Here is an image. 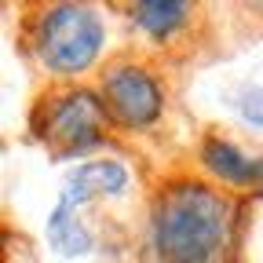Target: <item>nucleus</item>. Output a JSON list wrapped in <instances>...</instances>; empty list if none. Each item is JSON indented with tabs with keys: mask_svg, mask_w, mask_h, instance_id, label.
<instances>
[{
	"mask_svg": "<svg viewBox=\"0 0 263 263\" xmlns=\"http://www.w3.org/2000/svg\"><path fill=\"white\" fill-rule=\"evenodd\" d=\"M238 201L201 179L164 183L150 205L154 263H227Z\"/></svg>",
	"mask_w": 263,
	"mask_h": 263,
	"instance_id": "1",
	"label": "nucleus"
},
{
	"mask_svg": "<svg viewBox=\"0 0 263 263\" xmlns=\"http://www.w3.org/2000/svg\"><path fill=\"white\" fill-rule=\"evenodd\" d=\"M29 48L51 77H81L106 48V22L95 4H48L29 29Z\"/></svg>",
	"mask_w": 263,
	"mask_h": 263,
	"instance_id": "2",
	"label": "nucleus"
},
{
	"mask_svg": "<svg viewBox=\"0 0 263 263\" xmlns=\"http://www.w3.org/2000/svg\"><path fill=\"white\" fill-rule=\"evenodd\" d=\"M110 114L99 88H66L37 106L33 132L48 143L55 157H84L106 143Z\"/></svg>",
	"mask_w": 263,
	"mask_h": 263,
	"instance_id": "3",
	"label": "nucleus"
},
{
	"mask_svg": "<svg viewBox=\"0 0 263 263\" xmlns=\"http://www.w3.org/2000/svg\"><path fill=\"white\" fill-rule=\"evenodd\" d=\"M99 95L106 103V114L124 132H146L164 117V88L143 62H110L99 77Z\"/></svg>",
	"mask_w": 263,
	"mask_h": 263,
	"instance_id": "4",
	"label": "nucleus"
},
{
	"mask_svg": "<svg viewBox=\"0 0 263 263\" xmlns=\"http://www.w3.org/2000/svg\"><path fill=\"white\" fill-rule=\"evenodd\" d=\"M197 161L227 190H263V154H245L227 136H205L197 146Z\"/></svg>",
	"mask_w": 263,
	"mask_h": 263,
	"instance_id": "5",
	"label": "nucleus"
},
{
	"mask_svg": "<svg viewBox=\"0 0 263 263\" xmlns=\"http://www.w3.org/2000/svg\"><path fill=\"white\" fill-rule=\"evenodd\" d=\"M132 186L128 168L117 157H95V161H81L77 168L66 176L62 194H59V205H70V209H84L99 197H124Z\"/></svg>",
	"mask_w": 263,
	"mask_h": 263,
	"instance_id": "6",
	"label": "nucleus"
},
{
	"mask_svg": "<svg viewBox=\"0 0 263 263\" xmlns=\"http://www.w3.org/2000/svg\"><path fill=\"white\" fill-rule=\"evenodd\" d=\"M190 15H194V4H186V0H139L128 8V18L154 44H168L176 33H183Z\"/></svg>",
	"mask_w": 263,
	"mask_h": 263,
	"instance_id": "7",
	"label": "nucleus"
},
{
	"mask_svg": "<svg viewBox=\"0 0 263 263\" xmlns=\"http://www.w3.org/2000/svg\"><path fill=\"white\" fill-rule=\"evenodd\" d=\"M48 241L59 256H88L95 238H91V230L84 227L81 212L70 209V205H55L51 216H48Z\"/></svg>",
	"mask_w": 263,
	"mask_h": 263,
	"instance_id": "8",
	"label": "nucleus"
},
{
	"mask_svg": "<svg viewBox=\"0 0 263 263\" xmlns=\"http://www.w3.org/2000/svg\"><path fill=\"white\" fill-rule=\"evenodd\" d=\"M234 103H238V114H241V121L263 132V88H256V84L241 88Z\"/></svg>",
	"mask_w": 263,
	"mask_h": 263,
	"instance_id": "9",
	"label": "nucleus"
}]
</instances>
